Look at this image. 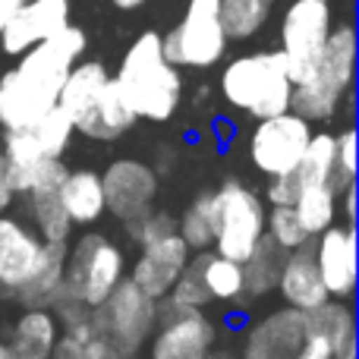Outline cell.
I'll list each match as a JSON object with an SVG mask.
<instances>
[{
    "mask_svg": "<svg viewBox=\"0 0 359 359\" xmlns=\"http://www.w3.org/2000/svg\"><path fill=\"white\" fill-rule=\"evenodd\" d=\"M86 50V29L69 22L48 41L16 57V67L0 76V130H22L54 111L69 69L82 60Z\"/></svg>",
    "mask_w": 359,
    "mask_h": 359,
    "instance_id": "obj_1",
    "label": "cell"
},
{
    "mask_svg": "<svg viewBox=\"0 0 359 359\" xmlns=\"http://www.w3.org/2000/svg\"><path fill=\"white\" fill-rule=\"evenodd\" d=\"M111 79L136 120H151V123H168L174 117L186 88L183 69H177L164 57L161 35L155 29L133 38Z\"/></svg>",
    "mask_w": 359,
    "mask_h": 359,
    "instance_id": "obj_2",
    "label": "cell"
},
{
    "mask_svg": "<svg viewBox=\"0 0 359 359\" xmlns=\"http://www.w3.org/2000/svg\"><path fill=\"white\" fill-rule=\"evenodd\" d=\"M356 25L350 19L331 25V35L325 41L312 76L299 86H293L290 111L309 120L312 126H322L337 120V114L353 111V86H356Z\"/></svg>",
    "mask_w": 359,
    "mask_h": 359,
    "instance_id": "obj_3",
    "label": "cell"
},
{
    "mask_svg": "<svg viewBox=\"0 0 359 359\" xmlns=\"http://www.w3.org/2000/svg\"><path fill=\"white\" fill-rule=\"evenodd\" d=\"M221 98L233 111L252 120H268L290 111L293 82L287 73V60L278 48L246 50L230 57L217 76Z\"/></svg>",
    "mask_w": 359,
    "mask_h": 359,
    "instance_id": "obj_4",
    "label": "cell"
},
{
    "mask_svg": "<svg viewBox=\"0 0 359 359\" xmlns=\"http://www.w3.org/2000/svg\"><path fill=\"white\" fill-rule=\"evenodd\" d=\"M123 278L126 252L114 236L101 233V230H79V236L67 243L63 293L79 299L86 309L104 303Z\"/></svg>",
    "mask_w": 359,
    "mask_h": 359,
    "instance_id": "obj_5",
    "label": "cell"
},
{
    "mask_svg": "<svg viewBox=\"0 0 359 359\" xmlns=\"http://www.w3.org/2000/svg\"><path fill=\"white\" fill-rule=\"evenodd\" d=\"M215 249L230 262H246L255 243L265 236V198L240 177H227L215 192Z\"/></svg>",
    "mask_w": 359,
    "mask_h": 359,
    "instance_id": "obj_6",
    "label": "cell"
},
{
    "mask_svg": "<svg viewBox=\"0 0 359 359\" xmlns=\"http://www.w3.org/2000/svg\"><path fill=\"white\" fill-rule=\"evenodd\" d=\"M73 123L57 107L32 126L0 130V151H4L6 177H10L16 198L29 189L32 177L44 161H57V158L67 155V149L73 145Z\"/></svg>",
    "mask_w": 359,
    "mask_h": 359,
    "instance_id": "obj_7",
    "label": "cell"
},
{
    "mask_svg": "<svg viewBox=\"0 0 359 359\" xmlns=\"http://www.w3.org/2000/svg\"><path fill=\"white\" fill-rule=\"evenodd\" d=\"M221 0H189L183 19L161 35V50L177 69H208L227 57Z\"/></svg>",
    "mask_w": 359,
    "mask_h": 359,
    "instance_id": "obj_8",
    "label": "cell"
},
{
    "mask_svg": "<svg viewBox=\"0 0 359 359\" xmlns=\"http://www.w3.org/2000/svg\"><path fill=\"white\" fill-rule=\"evenodd\" d=\"M334 25V4L331 0H290L278 25L280 54L287 60L290 82L299 86L312 76L325 41Z\"/></svg>",
    "mask_w": 359,
    "mask_h": 359,
    "instance_id": "obj_9",
    "label": "cell"
},
{
    "mask_svg": "<svg viewBox=\"0 0 359 359\" xmlns=\"http://www.w3.org/2000/svg\"><path fill=\"white\" fill-rule=\"evenodd\" d=\"M95 331L126 356H139L158 325V303L123 278L101 306L88 312Z\"/></svg>",
    "mask_w": 359,
    "mask_h": 359,
    "instance_id": "obj_10",
    "label": "cell"
},
{
    "mask_svg": "<svg viewBox=\"0 0 359 359\" xmlns=\"http://www.w3.org/2000/svg\"><path fill=\"white\" fill-rule=\"evenodd\" d=\"M312 130L316 126L293 111H284L268 120H255L246 142L249 164L268 180L290 177L299 168V161H303Z\"/></svg>",
    "mask_w": 359,
    "mask_h": 359,
    "instance_id": "obj_11",
    "label": "cell"
},
{
    "mask_svg": "<svg viewBox=\"0 0 359 359\" xmlns=\"http://www.w3.org/2000/svg\"><path fill=\"white\" fill-rule=\"evenodd\" d=\"M217 347V322L205 309L158 303V325L151 331L149 359H211Z\"/></svg>",
    "mask_w": 359,
    "mask_h": 359,
    "instance_id": "obj_12",
    "label": "cell"
},
{
    "mask_svg": "<svg viewBox=\"0 0 359 359\" xmlns=\"http://www.w3.org/2000/svg\"><path fill=\"white\" fill-rule=\"evenodd\" d=\"M101 186H104V215L130 224L155 208L161 177L139 158H117L101 170Z\"/></svg>",
    "mask_w": 359,
    "mask_h": 359,
    "instance_id": "obj_13",
    "label": "cell"
},
{
    "mask_svg": "<svg viewBox=\"0 0 359 359\" xmlns=\"http://www.w3.org/2000/svg\"><path fill=\"white\" fill-rule=\"evenodd\" d=\"M69 168L63 164V158L57 161H44L41 168L35 170L29 189L22 192L25 202V221L35 227V233L41 236L44 243H69L73 240V224H69L67 211H63L60 202V186L67 180Z\"/></svg>",
    "mask_w": 359,
    "mask_h": 359,
    "instance_id": "obj_14",
    "label": "cell"
},
{
    "mask_svg": "<svg viewBox=\"0 0 359 359\" xmlns=\"http://www.w3.org/2000/svg\"><path fill=\"white\" fill-rule=\"evenodd\" d=\"M44 240L22 215H0V299H16V293L38 274Z\"/></svg>",
    "mask_w": 359,
    "mask_h": 359,
    "instance_id": "obj_15",
    "label": "cell"
},
{
    "mask_svg": "<svg viewBox=\"0 0 359 359\" xmlns=\"http://www.w3.org/2000/svg\"><path fill=\"white\" fill-rule=\"evenodd\" d=\"M312 252L328 299L350 303L356 293V227L334 221L312 240Z\"/></svg>",
    "mask_w": 359,
    "mask_h": 359,
    "instance_id": "obj_16",
    "label": "cell"
},
{
    "mask_svg": "<svg viewBox=\"0 0 359 359\" xmlns=\"http://www.w3.org/2000/svg\"><path fill=\"white\" fill-rule=\"evenodd\" d=\"M303 312L280 306L246 325L240 344V359H293L303 347Z\"/></svg>",
    "mask_w": 359,
    "mask_h": 359,
    "instance_id": "obj_17",
    "label": "cell"
},
{
    "mask_svg": "<svg viewBox=\"0 0 359 359\" xmlns=\"http://www.w3.org/2000/svg\"><path fill=\"white\" fill-rule=\"evenodd\" d=\"M189 259H192V252H189V246L180 240V233L161 236V240H155V243L139 249L136 262H133L130 280L149 299L161 303V299L170 293L174 280L183 274V268L189 265Z\"/></svg>",
    "mask_w": 359,
    "mask_h": 359,
    "instance_id": "obj_18",
    "label": "cell"
},
{
    "mask_svg": "<svg viewBox=\"0 0 359 359\" xmlns=\"http://www.w3.org/2000/svg\"><path fill=\"white\" fill-rule=\"evenodd\" d=\"M69 25V0H29L0 32L4 57H22L29 48L48 41Z\"/></svg>",
    "mask_w": 359,
    "mask_h": 359,
    "instance_id": "obj_19",
    "label": "cell"
},
{
    "mask_svg": "<svg viewBox=\"0 0 359 359\" xmlns=\"http://www.w3.org/2000/svg\"><path fill=\"white\" fill-rule=\"evenodd\" d=\"M274 293H280L284 306H290L297 312H309L328 299V290H325L322 274H318V265H316V252H312V240L284 255L278 290Z\"/></svg>",
    "mask_w": 359,
    "mask_h": 359,
    "instance_id": "obj_20",
    "label": "cell"
},
{
    "mask_svg": "<svg viewBox=\"0 0 359 359\" xmlns=\"http://www.w3.org/2000/svg\"><path fill=\"white\" fill-rule=\"evenodd\" d=\"M107 82H111V73L101 60H86L82 57L73 69H69L67 82H63L60 95H57V111L67 114V120L73 123V133L82 130L88 117H92L95 104L101 101Z\"/></svg>",
    "mask_w": 359,
    "mask_h": 359,
    "instance_id": "obj_21",
    "label": "cell"
},
{
    "mask_svg": "<svg viewBox=\"0 0 359 359\" xmlns=\"http://www.w3.org/2000/svg\"><path fill=\"white\" fill-rule=\"evenodd\" d=\"M306 337H316L334 359H356V312L344 299H325L322 306L303 312Z\"/></svg>",
    "mask_w": 359,
    "mask_h": 359,
    "instance_id": "obj_22",
    "label": "cell"
},
{
    "mask_svg": "<svg viewBox=\"0 0 359 359\" xmlns=\"http://www.w3.org/2000/svg\"><path fill=\"white\" fill-rule=\"evenodd\" d=\"M60 341V322L50 309H22L6 337L10 359H48Z\"/></svg>",
    "mask_w": 359,
    "mask_h": 359,
    "instance_id": "obj_23",
    "label": "cell"
},
{
    "mask_svg": "<svg viewBox=\"0 0 359 359\" xmlns=\"http://www.w3.org/2000/svg\"><path fill=\"white\" fill-rule=\"evenodd\" d=\"M60 202L67 211L73 230H88L104 217V186L101 174L92 168H76L69 170L60 186Z\"/></svg>",
    "mask_w": 359,
    "mask_h": 359,
    "instance_id": "obj_24",
    "label": "cell"
},
{
    "mask_svg": "<svg viewBox=\"0 0 359 359\" xmlns=\"http://www.w3.org/2000/svg\"><path fill=\"white\" fill-rule=\"evenodd\" d=\"M192 262H196L198 274H202V284H205V290H208L211 303H221V306L246 303V278H243L240 262L224 259L215 249L192 252Z\"/></svg>",
    "mask_w": 359,
    "mask_h": 359,
    "instance_id": "obj_25",
    "label": "cell"
},
{
    "mask_svg": "<svg viewBox=\"0 0 359 359\" xmlns=\"http://www.w3.org/2000/svg\"><path fill=\"white\" fill-rule=\"evenodd\" d=\"M284 255L274 246L268 236H262L255 243V249L249 252V259L243 262V278H246V303L255 299H265L268 293L278 290V278H280V265H284Z\"/></svg>",
    "mask_w": 359,
    "mask_h": 359,
    "instance_id": "obj_26",
    "label": "cell"
},
{
    "mask_svg": "<svg viewBox=\"0 0 359 359\" xmlns=\"http://www.w3.org/2000/svg\"><path fill=\"white\" fill-rule=\"evenodd\" d=\"M290 208H293V215L299 217V224H303L309 240H316L322 230H328L331 224L341 217V211H337V192L331 183L299 186L297 202H293Z\"/></svg>",
    "mask_w": 359,
    "mask_h": 359,
    "instance_id": "obj_27",
    "label": "cell"
},
{
    "mask_svg": "<svg viewBox=\"0 0 359 359\" xmlns=\"http://www.w3.org/2000/svg\"><path fill=\"white\" fill-rule=\"evenodd\" d=\"M278 0H221V25L227 41H249L268 25Z\"/></svg>",
    "mask_w": 359,
    "mask_h": 359,
    "instance_id": "obj_28",
    "label": "cell"
},
{
    "mask_svg": "<svg viewBox=\"0 0 359 359\" xmlns=\"http://www.w3.org/2000/svg\"><path fill=\"white\" fill-rule=\"evenodd\" d=\"M177 233L189 246V252H205L215 243V196L211 189L198 192L186 211L177 217Z\"/></svg>",
    "mask_w": 359,
    "mask_h": 359,
    "instance_id": "obj_29",
    "label": "cell"
},
{
    "mask_svg": "<svg viewBox=\"0 0 359 359\" xmlns=\"http://www.w3.org/2000/svg\"><path fill=\"white\" fill-rule=\"evenodd\" d=\"M293 177H297L299 186H318V183L334 186V133L312 130L306 155H303V161H299V168L293 170Z\"/></svg>",
    "mask_w": 359,
    "mask_h": 359,
    "instance_id": "obj_30",
    "label": "cell"
},
{
    "mask_svg": "<svg viewBox=\"0 0 359 359\" xmlns=\"http://www.w3.org/2000/svg\"><path fill=\"white\" fill-rule=\"evenodd\" d=\"M265 236L280 249V252H293L303 243H309L299 217L293 215L290 205H268L265 211Z\"/></svg>",
    "mask_w": 359,
    "mask_h": 359,
    "instance_id": "obj_31",
    "label": "cell"
},
{
    "mask_svg": "<svg viewBox=\"0 0 359 359\" xmlns=\"http://www.w3.org/2000/svg\"><path fill=\"white\" fill-rule=\"evenodd\" d=\"M164 303L183 306V309H205L208 312L211 299H208V290H205V284H202V274H198V268H196L192 259H189V265L183 268V274L174 280V287H170V293L164 297Z\"/></svg>",
    "mask_w": 359,
    "mask_h": 359,
    "instance_id": "obj_32",
    "label": "cell"
},
{
    "mask_svg": "<svg viewBox=\"0 0 359 359\" xmlns=\"http://www.w3.org/2000/svg\"><path fill=\"white\" fill-rule=\"evenodd\" d=\"M123 227H126V236L142 249V246H149V243L161 240V236L177 233V217L170 215V211H164V208H151L149 215L136 217V221L123 224Z\"/></svg>",
    "mask_w": 359,
    "mask_h": 359,
    "instance_id": "obj_33",
    "label": "cell"
},
{
    "mask_svg": "<svg viewBox=\"0 0 359 359\" xmlns=\"http://www.w3.org/2000/svg\"><path fill=\"white\" fill-rule=\"evenodd\" d=\"M356 183V130L344 126L334 133V189L341 196L347 186Z\"/></svg>",
    "mask_w": 359,
    "mask_h": 359,
    "instance_id": "obj_34",
    "label": "cell"
},
{
    "mask_svg": "<svg viewBox=\"0 0 359 359\" xmlns=\"http://www.w3.org/2000/svg\"><path fill=\"white\" fill-rule=\"evenodd\" d=\"M95 334H98V331H95L92 318H82V322H76V325H67V328H60V341H57L54 353L48 359H82V347H86Z\"/></svg>",
    "mask_w": 359,
    "mask_h": 359,
    "instance_id": "obj_35",
    "label": "cell"
},
{
    "mask_svg": "<svg viewBox=\"0 0 359 359\" xmlns=\"http://www.w3.org/2000/svg\"><path fill=\"white\" fill-rule=\"evenodd\" d=\"M297 192H299V183H297V177H274V180H268V186H265V205H293L297 202Z\"/></svg>",
    "mask_w": 359,
    "mask_h": 359,
    "instance_id": "obj_36",
    "label": "cell"
},
{
    "mask_svg": "<svg viewBox=\"0 0 359 359\" xmlns=\"http://www.w3.org/2000/svg\"><path fill=\"white\" fill-rule=\"evenodd\" d=\"M82 359H139V356H126V353H120L114 344H107L101 334H95L92 341L82 347Z\"/></svg>",
    "mask_w": 359,
    "mask_h": 359,
    "instance_id": "obj_37",
    "label": "cell"
},
{
    "mask_svg": "<svg viewBox=\"0 0 359 359\" xmlns=\"http://www.w3.org/2000/svg\"><path fill=\"white\" fill-rule=\"evenodd\" d=\"M337 211H344V224L356 227V183L337 196Z\"/></svg>",
    "mask_w": 359,
    "mask_h": 359,
    "instance_id": "obj_38",
    "label": "cell"
},
{
    "mask_svg": "<svg viewBox=\"0 0 359 359\" xmlns=\"http://www.w3.org/2000/svg\"><path fill=\"white\" fill-rule=\"evenodd\" d=\"M13 202H16V192H13V186H10L6 161H4V151H0V215H6V211L13 208Z\"/></svg>",
    "mask_w": 359,
    "mask_h": 359,
    "instance_id": "obj_39",
    "label": "cell"
},
{
    "mask_svg": "<svg viewBox=\"0 0 359 359\" xmlns=\"http://www.w3.org/2000/svg\"><path fill=\"white\" fill-rule=\"evenodd\" d=\"M293 359H334V356H331V350L325 347L322 341H316V337H306L303 347L297 350V356H293Z\"/></svg>",
    "mask_w": 359,
    "mask_h": 359,
    "instance_id": "obj_40",
    "label": "cell"
},
{
    "mask_svg": "<svg viewBox=\"0 0 359 359\" xmlns=\"http://www.w3.org/2000/svg\"><path fill=\"white\" fill-rule=\"evenodd\" d=\"M25 4H29V0H0V32H4V25L10 22Z\"/></svg>",
    "mask_w": 359,
    "mask_h": 359,
    "instance_id": "obj_41",
    "label": "cell"
},
{
    "mask_svg": "<svg viewBox=\"0 0 359 359\" xmlns=\"http://www.w3.org/2000/svg\"><path fill=\"white\" fill-rule=\"evenodd\" d=\"M111 4L117 6V10H126V13H130V10H142V6H149L151 0H111Z\"/></svg>",
    "mask_w": 359,
    "mask_h": 359,
    "instance_id": "obj_42",
    "label": "cell"
},
{
    "mask_svg": "<svg viewBox=\"0 0 359 359\" xmlns=\"http://www.w3.org/2000/svg\"><path fill=\"white\" fill-rule=\"evenodd\" d=\"M0 359H10V353H6V344L0 341Z\"/></svg>",
    "mask_w": 359,
    "mask_h": 359,
    "instance_id": "obj_43",
    "label": "cell"
}]
</instances>
